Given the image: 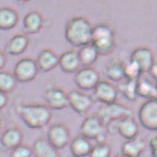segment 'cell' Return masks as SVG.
<instances>
[{"instance_id":"6da1fadb","label":"cell","mask_w":157,"mask_h":157,"mask_svg":"<svg viewBox=\"0 0 157 157\" xmlns=\"http://www.w3.org/2000/svg\"><path fill=\"white\" fill-rule=\"evenodd\" d=\"M17 112L24 124L33 129L45 127L52 117L51 109L41 104H21L17 106Z\"/></svg>"},{"instance_id":"7a4b0ae2","label":"cell","mask_w":157,"mask_h":157,"mask_svg":"<svg viewBox=\"0 0 157 157\" xmlns=\"http://www.w3.org/2000/svg\"><path fill=\"white\" fill-rule=\"evenodd\" d=\"M93 26L83 17H74L67 21L65 27V38L74 46L82 47L92 43Z\"/></svg>"},{"instance_id":"3957f363","label":"cell","mask_w":157,"mask_h":157,"mask_svg":"<svg viewBox=\"0 0 157 157\" xmlns=\"http://www.w3.org/2000/svg\"><path fill=\"white\" fill-rule=\"evenodd\" d=\"M99 55H107L113 51L116 45L114 31L106 24H97L93 27L92 43Z\"/></svg>"},{"instance_id":"277c9868","label":"cell","mask_w":157,"mask_h":157,"mask_svg":"<svg viewBox=\"0 0 157 157\" xmlns=\"http://www.w3.org/2000/svg\"><path fill=\"white\" fill-rule=\"evenodd\" d=\"M132 111L127 106L119 103H112L108 105H104L97 111V117L104 124L105 127L112 122L119 121L125 117H131Z\"/></svg>"},{"instance_id":"5b68a950","label":"cell","mask_w":157,"mask_h":157,"mask_svg":"<svg viewBox=\"0 0 157 157\" xmlns=\"http://www.w3.org/2000/svg\"><path fill=\"white\" fill-rule=\"evenodd\" d=\"M39 72V67L37 66L36 60L25 57L19 60L15 67L13 74L17 82L21 83H26L33 81Z\"/></svg>"},{"instance_id":"8992f818","label":"cell","mask_w":157,"mask_h":157,"mask_svg":"<svg viewBox=\"0 0 157 157\" xmlns=\"http://www.w3.org/2000/svg\"><path fill=\"white\" fill-rule=\"evenodd\" d=\"M139 121L141 126L148 129L157 130V99L146 100L138 112Z\"/></svg>"},{"instance_id":"52a82bcc","label":"cell","mask_w":157,"mask_h":157,"mask_svg":"<svg viewBox=\"0 0 157 157\" xmlns=\"http://www.w3.org/2000/svg\"><path fill=\"white\" fill-rule=\"evenodd\" d=\"M77 87L82 91L94 90L100 82V75L93 67H82L78 69L74 77Z\"/></svg>"},{"instance_id":"ba28073f","label":"cell","mask_w":157,"mask_h":157,"mask_svg":"<svg viewBox=\"0 0 157 157\" xmlns=\"http://www.w3.org/2000/svg\"><path fill=\"white\" fill-rule=\"evenodd\" d=\"M46 140L56 150L63 149L70 142L69 129L62 123L54 124L47 129Z\"/></svg>"},{"instance_id":"9c48e42d","label":"cell","mask_w":157,"mask_h":157,"mask_svg":"<svg viewBox=\"0 0 157 157\" xmlns=\"http://www.w3.org/2000/svg\"><path fill=\"white\" fill-rule=\"evenodd\" d=\"M68 106L71 107L77 114H86L94 105V99L89 94L81 90H73L67 94Z\"/></svg>"},{"instance_id":"30bf717a","label":"cell","mask_w":157,"mask_h":157,"mask_svg":"<svg viewBox=\"0 0 157 157\" xmlns=\"http://www.w3.org/2000/svg\"><path fill=\"white\" fill-rule=\"evenodd\" d=\"M117 88L107 81H100L94 89L93 99L104 105H108L117 102Z\"/></svg>"},{"instance_id":"8fae6325","label":"cell","mask_w":157,"mask_h":157,"mask_svg":"<svg viewBox=\"0 0 157 157\" xmlns=\"http://www.w3.org/2000/svg\"><path fill=\"white\" fill-rule=\"evenodd\" d=\"M44 101L50 109L62 110L68 106V97L65 91L58 87H50L44 93Z\"/></svg>"},{"instance_id":"7c38bea8","label":"cell","mask_w":157,"mask_h":157,"mask_svg":"<svg viewBox=\"0 0 157 157\" xmlns=\"http://www.w3.org/2000/svg\"><path fill=\"white\" fill-rule=\"evenodd\" d=\"M81 135L91 140H96L102 133L105 132V126L97 116L87 117L82 123Z\"/></svg>"},{"instance_id":"4fadbf2b","label":"cell","mask_w":157,"mask_h":157,"mask_svg":"<svg viewBox=\"0 0 157 157\" xmlns=\"http://www.w3.org/2000/svg\"><path fill=\"white\" fill-rule=\"evenodd\" d=\"M129 60L135 62L140 67L142 73L149 72L150 68L154 63L153 54L151 50L144 46L135 49L131 53Z\"/></svg>"},{"instance_id":"5bb4252c","label":"cell","mask_w":157,"mask_h":157,"mask_svg":"<svg viewBox=\"0 0 157 157\" xmlns=\"http://www.w3.org/2000/svg\"><path fill=\"white\" fill-rule=\"evenodd\" d=\"M23 134L18 127H10L3 131L0 137V143L6 150H13L22 143Z\"/></svg>"},{"instance_id":"9a60e30c","label":"cell","mask_w":157,"mask_h":157,"mask_svg":"<svg viewBox=\"0 0 157 157\" xmlns=\"http://www.w3.org/2000/svg\"><path fill=\"white\" fill-rule=\"evenodd\" d=\"M58 66L60 67L61 70L66 73H76L81 67L78 52L74 50L64 52L59 56Z\"/></svg>"},{"instance_id":"2e32d148","label":"cell","mask_w":157,"mask_h":157,"mask_svg":"<svg viewBox=\"0 0 157 157\" xmlns=\"http://www.w3.org/2000/svg\"><path fill=\"white\" fill-rule=\"evenodd\" d=\"M117 132L126 140H131L138 136L139 125L132 117H128L117 121Z\"/></svg>"},{"instance_id":"e0dca14e","label":"cell","mask_w":157,"mask_h":157,"mask_svg":"<svg viewBox=\"0 0 157 157\" xmlns=\"http://www.w3.org/2000/svg\"><path fill=\"white\" fill-rule=\"evenodd\" d=\"M93 148L91 140L82 135L76 136L70 141V151L73 157L89 156Z\"/></svg>"},{"instance_id":"ac0fdd59","label":"cell","mask_w":157,"mask_h":157,"mask_svg":"<svg viewBox=\"0 0 157 157\" xmlns=\"http://www.w3.org/2000/svg\"><path fill=\"white\" fill-rule=\"evenodd\" d=\"M59 56L50 49H44L38 55L36 63L39 67V70L44 72H49L53 70L56 66H58Z\"/></svg>"},{"instance_id":"d6986e66","label":"cell","mask_w":157,"mask_h":157,"mask_svg":"<svg viewBox=\"0 0 157 157\" xmlns=\"http://www.w3.org/2000/svg\"><path fill=\"white\" fill-rule=\"evenodd\" d=\"M146 148V142L143 139L134 138L127 140L121 145V153L127 157H140Z\"/></svg>"},{"instance_id":"ffe728a7","label":"cell","mask_w":157,"mask_h":157,"mask_svg":"<svg viewBox=\"0 0 157 157\" xmlns=\"http://www.w3.org/2000/svg\"><path fill=\"white\" fill-rule=\"evenodd\" d=\"M33 155L34 157H60L56 150L44 138H39L33 144Z\"/></svg>"},{"instance_id":"44dd1931","label":"cell","mask_w":157,"mask_h":157,"mask_svg":"<svg viewBox=\"0 0 157 157\" xmlns=\"http://www.w3.org/2000/svg\"><path fill=\"white\" fill-rule=\"evenodd\" d=\"M29 43V38L25 34H16L7 44L6 51L11 56H20L26 51Z\"/></svg>"},{"instance_id":"7402d4cb","label":"cell","mask_w":157,"mask_h":157,"mask_svg":"<svg viewBox=\"0 0 157 157\" xmlns=\"http://www.w3.org/2000/svg\"><path fill=\"white\" fill-rule=\"evenodd\" d=\"M19 21L17 11L11 8L4 7L0 9V30L8 31L13 29Z\"/></svg>"},{"instance_id":"603a6c76","label":"cell","mask_w":157,"mask_h":157,"mask_svg":"<svg viewBox=\"0 0 157 157\" xmlns=\"http://www.w3.org/2000/svg\"><path fill=\"white\" fill-rule=\"evenodd\" d=\"M43 27V17L38 11L29 12L23 19V28L26 33H37Z\"/></svg>"},{"instance_id":"cb8c5ba5","label":"cell","mask_w":157,"mask_h":157,"mask_svg":"<svg viewBox=\"0 0 157 157\" xmlns=\"http://www.w3.org/2000/svg\"><path fill=\"white\" fill-rule=\"evenodd\" d=\"M138 96L143 97L147 100L157 99V87L146 78H140L137 82Z\"/></svg>"},{"instance_id":"d4e9b609","label":"cell","mask_w":157,"mask_h":157,"mask_svg":"<svg viewBox=\"0 0 157 157\" xmlns=\"http://www.w3.org/2000/svg\"><path fill=\"white\" fill-rule=\"evenodd\" d=\"M78 55L81 62V66L92 67V65L94 64L97 60L99 53L96 48L92 44H90L81 47L80 50L78 51Z\"/></svg>"},{"instance_id":"484cf974","label":"cell","mask_w":157,"mask_h":157,"mask_svg":"<svg viewBox=\"0 0 157 157\" xmlns=\"http://www.w3.org/2000/svg\"><path fill=\"white\" fill-rule=\"evenodd\" d=\"M105 75L112 82H120L125 78L124 65L117 61H111L106 65Z\"/></svg>"},{"instance_id":"4316f807","label":"cell","mask_w":157,"mask_h":157,"mask_svg":"<svg viewBox=\"0 0 157 157\" xmlns=\"http://www.w3.org/2000/svg\"><path fill=\"white\" fill-rule=\"evenodd\" d=\"M17 80L13 73L9 71H0V92L5 94L12 93L17 87Z\"/></svg>"},{"instance_id":"83f0119b","label":"cell","mask_w":157,"mask_h":157,"mask_svg":"<svg viewBox=\"0 0 157 157\" xmlns=\"http://www.w3.org/2000/svg\"><path fill=\"white\" fill-rule=\"evenodd\" d=\"M137 82L126 80L125 82H120L117 86V91H119L122 95L128 101L134 102L138 97L137 93Z\"/></svg>"},{"instance_id":"f1b7e54d","label":"cell","mask_w":157,"mask_h":157,"mask_svg":"<svg viewBox=\"0 0 157 157\" xmlns=\"http://www.w3.org/2000/svg\"><path fill=\"white\" fill-rule=\"evenodd\" d=\"M124 74L127 80L138 81L142 74L140 67L133 61L129 60L128 63L124 65Z\"/></svg>"},{"instance_id":"f546056e","label":"cell","mask_w":157,"mask_h":157,"mask_svg":"<svg viewBox=\"0 0 157 157\" xmlns=\"http://www.w3.org/2000/svg\"><path fill=\"white\" fill-rule=\"evenodd\" d=\"M111 147L107 143H96L93 146L89 157H110Z\"/></svg>"},{"instance_id":"4dcf8cb0","label":"cell","mask_w":157,"mask_h":157,"mask_svg":"<svg viewBox=\"0 0 157 157\" xmlns=\"http://www.w3.org/2000/svg\"><path fill=\"white\" fill-rule=\"evenodd\" d=\"M33 156V149L26 145L21 144L10 151V157H32Z\"/></svg>"},{"instance_id":"1f68e13d","label":"cell","mask_w":157,"mask_h":157,"mask_svg":"<svg viewBox=\"0 0 157 157\" xmlns=\"http://www.w3.org/2000/svg\"><path fill=\"white\" fill-rule=\"evenodd\" d=\"M151 155H157V135L153 136L149 142Z\"/></svg>"},{"instance_id":"d6a6232c","label":"cell","mask_w":157,"mask_h":157,"mask_svg":"<svg viewBox=\"0 0 157 157\" xmlns=\"http://www.w3.org/2000/svg\"><path fill=\"white\" fill-rule=\"evenodd\" d=\"M9 103V96L7 94L0 92V110L3 109Z\"/></svg>"},{"instance_id":"836d02e7","label":"cell","mask_w":157,"mask_h":157,"mask_svg":"<svg viewBox=\"0 0 157 157\" xmlns=\"http://www.w3.org/2000/svg\"><path fill=\"white\" fill-rule=\"evenodd\" d=\"M6 64H7L6 55L4 54V52H2L1 50H0V71L5 67Z\"/></svg>"},{"instance_id":"e575fe53","label":"cell","mask_w":157,"mask_h":157,"mask_svg":"<svg viewBox=\"0 0 157 157\" xmlns=\"http://www.w3.org/2000/svg\"><path fill=\"white\" fill-rule=\"evenodd\" d=\"M149 73L151 74V76L154 78V80L157 82V63H153V65L151 66V67L149 70Z\"/></svg>"},{"instance_id":"d590c367","label":"cell","mask_w":157,"mask_h":157,"mask_svg":"<svg viewBox=\"0 0 157 157\" xmlns=\"http://www.w3.org/2000/svg\"><path fill=\"white\" fill-rule=\"evenodd\" d=\"M4 126H5V122H4V119L0 117V131H1L2 129H3V128H4Z\"/></svg>"},{"instance_id":"8d00e7d4","label":"cell","mask_w":157,"mask_h":157,"mask_svg":"<svg viewBox=\"0 0 157 157\" xmlns=\"http://www.w3.org/2000/svg\"><path fill=\"white\" fill-rule=\"evenodd\" d=\"M114 157H127V156H125V155H123V154L121 153V154H117V155H116V156H114Z\"/></svg>"},{"instance_id":"74e56055","label":"cell","mask_w":157,"mask_h":157,"mask_svg":"<svg viewBox=\"0 0 157 157\" xmlns=\"http://www.w3.org/2000/svg\"><path fill=\"white\" fill-rule=\"evenodd\" d=\"M18 1H20V2H28V1H30V0H18Z\"/></svg>"},{"instance_id":"f35d334b","label":"cell","mask_w":157,"mask_h":157,"mask_svg":"<svg viewBox=\"0 0 157 157\" xmlns=\"http://www.w3.org/2000/svg\"><path fill=\"white\" fill-rule=\"evenodd\" d=\"M151 157H157V155H151Z\"/></svg>"},{"instance_id":"ab89813d","label":"cell","mask_w":157,"mask_h":157,"mask_svg":"<svg viewBox=\"0 0 157 157\" xmlns=\"http://www.w3.org/2000/svg\"><path fill=\"white\" fill-rule=\"evenodd\" d=\"M156 87H157V82H156Z\"/></svg>"},{"instance_id":"60d3db41","label":"cell","mask_w":157,"mask_h":157,"mask_svg":"<svg viewBox=\"0 0 157 157\" xmlns=\"http://www.w3.org/2000/svg\"><path fill=\"white\" fill-rule=\"evenodd\" d=\"M72 157H73V156H72Z\"/></svg>"}]
</instances>
